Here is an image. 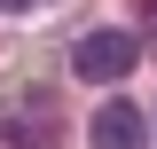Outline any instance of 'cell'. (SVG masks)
<instances>
[{
  "label": "cell",
  "instance_id": "1",
  "mask_svg": "<svg viewBox=\"0 0 157 149\" xmlns=\"http://www.w3.org/2000/svg\"><path fill=\"white\" fill-rule=\"evenodd\" d=\"M141 63V32H86L71 47V71L78 78H126Z\"/></svg>",
  "mask_w": 157,
  "mask_h": 149
},
{
  "label": "cell",
  "instance_id": "2",
  "mask_svg": "<svg viewBox=\"0 0 157 149\" xmlns=\"http://www.w3.org/2000/svg\"><path fill=\"white\" fill-rule=\"evenodd\" d=\"M0 141H8V149H63V118H55V102L32 94L24 110H8V118H0Z\"/></svg>",
  "mask_w": 157,
  "mask_h": 149
},
{
  "label": "cell",
  "instance_id": "3",
  "mask_svg": "<svg viewBox=\"0 0 157 149\" xmlns=\"http://www.w3.org/2000/svg\"><path fill=\"white\" fill-rule=\"evenodd\" d=\"M86 141H94V149H149V118H141V102L110 94V102L94 110V126H86Z\"/></svg>",
  "mask_w": 157,
  "mask_h": 149
},
{
  "label": "cell",
  "instance_id": "4",
  "mask_svg": "<svg viewBox=\"0 0 157 149\" xmlns=\"http://www.w3.org/2000/svg\"><path fill=\"white\" fill-rule=\"evenodd\" d=\"M134 16H141V47H157V0H134Z\"/></svg>",
  "mask_w": 157,
  "mask_h": 149
},
{
  "label": "cell",
  "instance_id": "5",
  "mask_svg": "<svg viewBox=\"0 0 157 149\" xmlns=\"http://www.w3.org/2000/svg\"><path fill=\"white\" fill-rule=\"evenodd\" d=\"M16 8H32V0H0V16H16Z\"/></svg>",
  "mask_w": 157,
  "mask_h": 149
}]
</instances>
